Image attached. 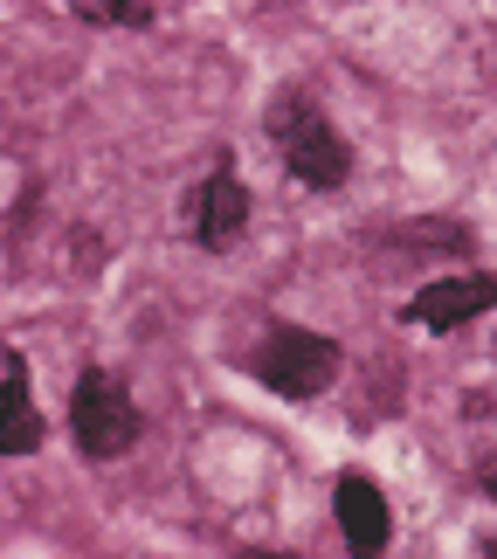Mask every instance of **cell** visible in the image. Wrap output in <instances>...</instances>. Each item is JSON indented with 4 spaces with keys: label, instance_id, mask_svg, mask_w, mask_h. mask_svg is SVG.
<instances>
[{
    "label": "cell",
    "instance_id": "9c48e42d",
    "mask_svg": "<svg viewBox=\"0 0 497 559\" xmlns=\"http://www.w3.org/2000/svg\"><path fill=\"white\" fill-rule=\"evenodd\" d=\"M477 490H484V498L497 504V469H484V477H477Z\"/></svg>",
    "mask_w": 497,
    "mask_h": 559
},
{
    "label": "cell",
    "instance_id": "5b68a950",
    "mask_svg": "<svg viewBox=\"0 0 497 559\" xmlns=\"http://www.w3.org/2000/svg\"><path fill=\"white\" fill-rule=\"evenodd\" d=\"M187 235H193V249H208V255H222L235 249L249 235V187L235 180V159L222 153L214 159V174L193 187V201H187Z\"/></svg>",
    "mask_w": 497,
    "mask_h": 559
},
{
    "label": "cell",
    "instance_id": "3957f363",
    "mask_svg": "<svg viewBox=\"0 0 497 559\" xmlns=\"http://www.w3.org/2000/svg\"><path fill=\"white\" fill-rule=\"evenodd\" d=\"M339 367H345L339 338L311 332V325H270L263 346L249 353V373L263 380L276 401H318L339 380Z\"/></svg>",
    "mask_w": 497,
    "mask_h": 559
},
{
    "label": "cell",
    "instance_id": "6da1fadb",
    "mask_svg": "<svg viewBox=\"0 0 497 559\" xmlns=\"http://www.w3.org/2000/svg\"><path fill=\"white\" fill-rule=\"evenodd\" d=\"M263 132L276 145V159H284V174L311 193H339L353 180V139L332 124L326 97L311 91V83H284L270 104H263Z\"/></svg>",
    "mask_w": 497,
    "mask_h": 559
},
{
    "label": "cell",
    "instance_id": "52a82bcc",
    "mask_svg": "<svg viewBox=\"0 0 497 559\" xmlns=\"http://www.w3.org/2000/svg\"><path fill=\"white\" fill-rule=\"evenodd\" d=\"M49 442V421L35 407V373H28V353L14 338H0V456H35Z\"/></svg>",
    "mask_w": 497,
    "mask_h": 559
},
{
    "label": "cell",
    "instance_id": "277c9868",
    "mask_svg": "<svg viewBox=\"0 0 497 559\" xmlns=\"http://www.w3.org/2000/svg\"><path fill=\"white\" fill-rule=\"evenodd\" d=\"M484 311H497V270H449L436 284H415V297L394 318L401 325H422V332H457Z\"/></svg>",
    "mask_w": 497,
    "mask_h": 559
},
{
    "label": "cell",
    "instance_id": "30bf717a",
    "mask_svg": "<svg viewBox=\"0 0 497 559\" xmlns=\"http://www.w3.org/2000/svg\"><path fill=\"white\" fill-rule=\"evenodd\" d=\"M242 559H291V552H270V546H249Z\"/></svg>",
    "mask_w": 497,
    "mask_h": 559
},
{
    "label": "cell",
    "instance_id": "ba28073f",
    "mask_svg": "<svg viewBox=\"0 0 497 559\" xmlns=\"http://www.w3.org/2000/svg\"><path fill=\"white\" fill-rule=\"evenodd\" d=\"M83 28H153L159 21V8L153 0H62Z\"/></svg>",
    "mask_w": 497,
    "mask_h": 559
},
{
    "label": "cell",
    "instance_id": "8992f818",
    "mask_svg": "<svg viewBox=\"0 0 497 559\" xmlns=\"http://www.w3.org/2000/svg\"><path fill=\"white\" fill-rule=\"evenodd\" d=\"M332 519H339V539L353 559H380L394 546V511H387V490L366 477V469H339L332 484Z\"/></svg>",
    "mask_w": 497,
    "mask_h": 559
},
{
    "label": "cell",
    "instance_id": "8fae6325",
    "mask_svg": "<svg viewBox=\"0 0 497 559\" xmlns=\"http://www.w3.org/2000/svg\"><path fill=\"white\" fill-rule=\"evenodd\" d=\"M484 559H497V525H490V532H484Z\"/></svg>",
    "mask_w": 497,
    "mask_h": 559
},
{
    "label": "cell",
    "instance_id": "7a4b0ae2",
    "mask_svg": "<svg viewBox=\"0 0 497 559\" xmlns=\"http://www.w3.org/2000/svg\"><path fill=\"white\" fill-rule=\"evenodd\" d=\"M139 401L111 367H83L70 386V436L83 463H118L139 449Z\"/></svg>",
    "mask_w": 497,
    "mask_h": 559
}]
</instances>
